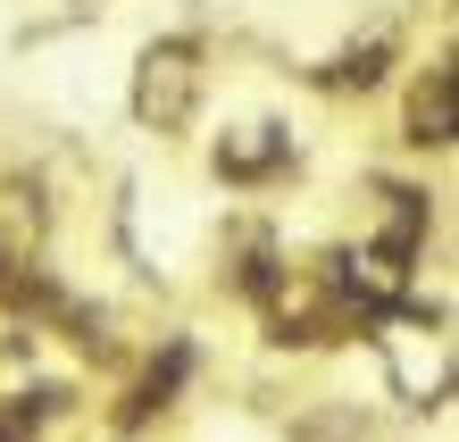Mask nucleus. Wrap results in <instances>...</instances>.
Segmentation results:
<instances>
[{
  "label": "nucleus",
  "mask_w": 459,
  "mask_h": 442,
  "mask_svg": "<svg viewBox=\"0 0 459 442\" xmlns=\"http://www.w3.org/2000/svg\"><path fill=\"white\" fill-rule=\"evenodd\" d=\"M193 92H201V67H193V50H184V42H168V50H151V59H143L134 108H143V126H184Z\"/></svg>",
  "instance_id": "nucleus-1"
},
{
  "label": "nucleus",
  "mask_w": 459,
  "mask_h": 442,
  "mask_svg": "<svg viewBox=\"0 0 459 442\" xmlns=\"http://www.w3.org/2000/svg\"><path fill=\"white\" fill-rule=\"evenodd\" d=\"M410 143H451V67H435L418 84V108H410Z\"/></svg>",
  "instance_id": "nucleus-2"
}]
</instances>
